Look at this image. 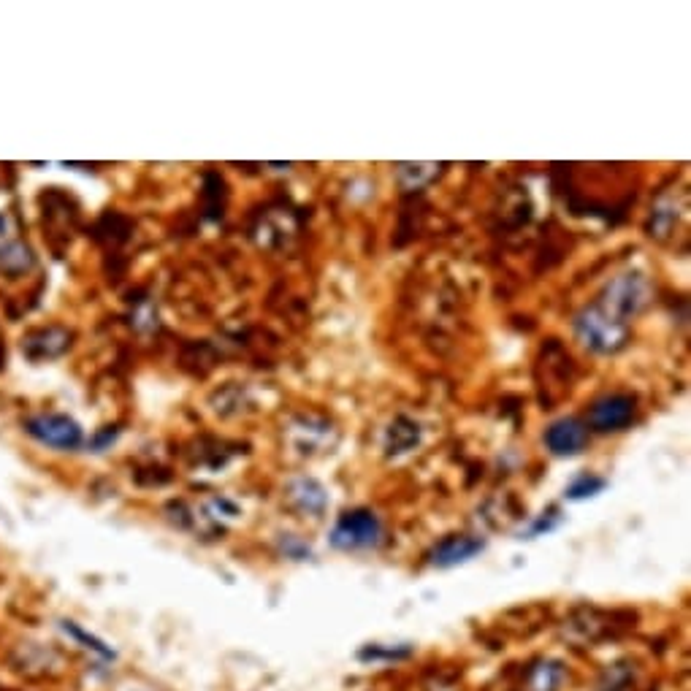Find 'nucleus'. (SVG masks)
Instances as JSON below:
<instances>
[{
	"label": "nucleus",
	"mask_w": 691,
	"mask_h": 691,
	"mask_svg": "<svg viewBox=\"0 0 691 691\" xmlns=\"http://www.w3.org/2000/svg\"><path fill=\"white\" fill-rule=\"evenodd\" d=\"M290 445L299 450L301 456H312L315 450H331L337 445V429L323 418L301 415L288 426Z\"/></svg>",
	"instance_id": "obj_7"
},
{
	"label": "nucleus",
	"mask_w": 691,
	"mask_h": 691,
	"mask_svg": "<svg viewBox=\"0 0 691 691\" xmlns=\"http://www.w3.org/2000/svg\"><path fill=\"white\" fill-rule=\"evenodd\" d=\"M285 499L288 505L301 515H312V518H320L323 510L328 507V494L326 488L320 486L318 480L312 477H296L290 480L288 488H285Z\"/></svg>",
	"instance_id": "obj_10"
},
{
	"label": "nucleus",
	"mask_w": 691,
	"mask_h": 691,
	"mask_svg": "<svg viewBox=\"0 0 691 691\" xmlns=\"http://www.w3.org/2000/svg\"><path fill=\"white\" fill-rule=\"evenodd\" d=\"M404 656H410V648H407V645H404V648H385V651H380L377 645H372V648L361 651V659H404Z\"/></svg>",
	"instance_id": "obj_17"
},
{
	"label": "nucleus",
	"mask_w": 691,
	"mask_h": 691,
	"mask_svg": "<svg viewBox=\"0 0 691 691\" xmlns=\"http://www.w3.org/2000/svg\"><path fill=\"white\" fill-rule=\"evenodd\" d=\"M651 301V282L643 271H624L618 274L616 280H610L605 290L599 293V299L594 301V307L602 309L607 318H613L616 323L629 326V320H635Z\"/></svg>",
	"instance_id": "obj_1"
},
{
	"label": "nucleus",
	"mask_w": 691,
	"mask_h": 691,
	"mask_svg": "<svg viewBox=\"0 0 691 691\" xmlns=\"http://www.w3.org/2000/svg\"><path fill=\"white\" fill-rule=\"evenodd\" d=\"M421 442V426L415 421H410V418H396V421L391 423V429H388V434H385V450L391 453V456H399V453H407V450H412L415 445Z\"/></svg>",
	"instance_id": "obj_13"
},
{
	"label": "nucleus",
	"mask_w": 691,
	"mask_h": 691,
	"mask_svg": "<svg viewBox=\"0 0 691 691\" xmlns=\"http://www.w3.org/2000/svg\"><path fill=\"white\" fill-rule=\"evenodd\" d=\"M63 632H66L68 637H74L76 643H82V648H87V651H93L95 656H101V659H106V662H112L114 659V651L109 648V645H103L98 637L87 635L82 626H76L74 621H63Z\"/></svg>",
	"instance_id": "obj_16"
},
{
	"label": "nucleus",
	"mask_w": 691,
	"mask_h": 691,
	"mask_svg": "<svg viewBox=\"0 0 691 691\" xmlns=\"http://www.w3.org/2000/svg\"><path fill=\"white\" fill-rule=\"evenodd\" d=\"M556 526H559V515H556V510H551V515H545V518H537V521H534V526L526 532V537L532 540V537H537V534H542V532H553Z\"/></svg>",
	"instance_id": "obj_18"
},
{
	"label": "nucleus",
	"mask_w": 691,
	"mask_h": 691,
	"mask_svg": "<svg viewBox=\"0 0 691 691\" xmlns=\"http://www.w3.org/2000/svg\"><path fill=\"white\" fill-rule=\"evenodd\" d=\"M575 337L580 345L589 347L591 353L613 355L624 350L629 342V326L616 323L613 318H607L602 309L589 304L575 315Z\"/></svg>",
	"instance_id": "obj_2"
},
{
	"label": "nucleus",
	"mask_w": 691,
	"mask_h": 691,
	"mask_svg": "<svg viewBox=\"0 0 691 691\" xmlns=\"http://www.w3.org/2000/svg\"><path fill=\"white\" fill-rule=\"evenodd\" d=\"M0 353H3V342H0Z\"/></svg>",
	"instance_id": "obj_21"
},
{
	"label": "nucleus",
	"mask_w": 691,
	"mask_h": 691,
	"mask_svg": "<svg viewBox=\"0 0 691 691\" xmlns=\"http://www.w3.org/2000/svg\"><path fill=\"white\" fill-rule=\"evenodd\" d=\"M383 542V523L372 510H350L337 521L331 532V545L337 551H369Z\"/></svg>",
	"instance_id": "obj_3"
},
{
	"label": "nucleus",
	"mask_w": 691,
	"mask_h": 691,
	"mask_svg": "<svg viewBox=\"0 0 691 691\" xmlns=\"http://www.w3.org/2000/svg\"><path fill=\"white\" fill-rule=\"evenodd\" d=\"M567 667L556 659H540L526 670L521 691H559L567 683Z\"/></svg>",
	"instance_id": "obj_11"
},
{
	"label": "nucleus",
	"mask_w": 691,
	"mask_h": 691,
	"mask_svg": "<svg viewBox=\"0 0 691 691\" xmlns=\"http://www.w3.org/2000/svg\"><path fill=\"white\" fill-rule=\"evenodd\" d=\"M74 345V331L63 326H41L22 337V353L30 361H55Z\"/></svg>",
	"instance_id": "obj_6"
},
{
	"label": "nucleus",
	"mask_w": 691,
	"mask_h": 691,
	"mask_svg": "<svg viewBox=\"0 0 691 691\" xmlns=\"http://www.w3.org/2000/svg\"><path fill=\"white\" fill-rule=\"evenodd\" d=\"M11 236V217L6 212H0V242H6Z\"/></svg>",
	"instance_id": "obj_19"
},
{
	"label": "nucleus",
	"mask_w": 691,
	"mask_h": 691,
	"mask_svg": "<svg viewBox=\"0 0 691 691\" xmlns=\"http://www.w3.org/2000/svg\"><path fill=\"white\" fill-rule=\"evenodd\" d=\"M545 448L551 450L553 456L572 458L583 453L586 442H589V429L580 418H559L545 429Z\"/></svg>",
	"instance_id": "obj_8"
},
{
	"label": "nucleus",
	"mask_w": 691,
	"mask_h": 691,
	"mask_svg": "<svg viewBox=\"0 0 691 691\" xmlns=\"http://www.w3.org/2000/svg\"><path fill=\"white\" fill-rule=\"evenodd\" d=\"M637 399L632 393H607L602 399L589 407L586 415V429H594L599 434H613L624 431L629 423L635 421Z\"/></svg>",
	"instance_id": "obj_5"
},
{
	"label": "nucleus",
	"mask_w": 691,
	"mask_h": 691,
	"mask_svg": "<svg viewBox=\"0 0 691 691\" xmlns=\"http://www.w3.org/2000/svg\"><path fill=\"white\" fill-rule=\"evenodd\" d=\"M114 437H117V429H106L98 434V439H95V448H103V445H109V442H114Z\"/></svg>",
	"instance_id": "obj_20"
},
{
	"label": "nucleus",
	"mask_w": 691,
	"mask_h": 691,
	"mask_svg": "<svg viewBox=\"0 0 691 691\" xmlns=\"http://www.w3.org/2000/svg\"><path fill=\"white\" fill-rule=\"evenodd\" d=\"M605 488H607L605 477H597V475H591V472H583V475L575 477L570 486H567L564 496H567V499H572V502H583V499L597 496L599 491H605Z\"/></svg>",
	"instance_id": "obj_15"
},
{
	"label": "nucleus",
	"mask_w": 691,
	"mask_h": 691,
	"mask_svg": "<svg viewBox=\"0 0 691 691\" xmlns=\"http://www.w3.org/2000/svg\"><path fill=\"white\" fill-rule=\"evenodd\" d=\"M25 431L30 437L47 445V448L55 450H76L82 445V426L68 418V415H60V412H38V415H30L25 421Z\"/></svg>",
	"instance_id": "obj_4"
},
{
	"label": "nucleus",
	"mask_w": 691,
	"mask_h": 691,
	"mask_svg": "<svg viewBox=\"0 0 691 691\" xmlns=\"http://www.w3.org/2000/svg\"><path fill=\"white\" fill-rule=\"evenodd\" d=\"M486 542L480 537H469V534H450L442 542H437L429 553L431 567H439V570H450V567H458L464 561L475 559L477 553H483Z\"/></svg>",
	"instance_id": "obj_9"
},
{
	"label": "nucleus",
	"mask_w": 691,
	"mask_h": 691,
	"mask_svg": "<svg viewBox=\"0 0 691 691\" xmlns=\"http://www.w3.org/2000/svg\"><path fill=\"white\" fill-rule=\"evenodd\" d=\"M637 683V667L629 662L607 664L597 681V691H632Z\"/></svg>",
	"instance_id": "obj_14"
},
{
	"label": "nucleus",
	"mask_w": 691,
	"mask_h": 691,
	"mask_svg": "<svg viewBox=\"0 0 691 691\" xmlns=\"http://www.w3.org/2000/svg\"><path fill=\"white\" fill-rule=\"evenodd\" d=\"M33 266H36V255L28 244L19 242V239L0 242V274L17 280V277H25L28 271H33Z\"/></svg>",
	"instance_id": "obj_12"
}]
</instances>
